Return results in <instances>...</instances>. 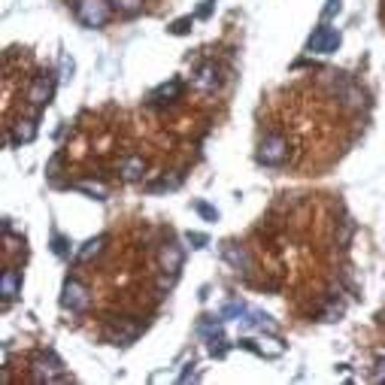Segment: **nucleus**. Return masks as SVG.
<instances>
[{"mask_svg":"<svg viewBox=\"0 0 385 385\" xmlns=\"http://www.w3.org/2000/svg\"><path fill=\"white\" fill-rule=\"evenodd\" d=\"M31 379L37 385H46V382H64V379H73V376L67 373L64 361L55 352H37L31 361Z\"/></svg>","mask_w":385,"mask_h":385,"instance_id":"nucleus-1","label":"nucleus"},{"mask_svg":"<svg viewBox=\"0 0 385 385\" xmlns=\"http://www.w3.org/2000/svg\"><path fill=\"white\" fill-rule=\"evenodd\" d=\"M143 331H146V322L119 315V319H109L104 325V340L109 346H131V343H137Z\"/></svg>","mask_w":385,"mask_h":385,"instance_id":"nucleus-2","label":"nucleus"},{"mask_svg":"<svg viewBox=\"0 0 385 385\" xmlns=\"http://www.w3.org/2000/svg\"><path fill=\"white\" fill-rule=\"evenodd\" d=\"M112 4L109 0H73V16L82 28H104L109 21Z\"/></svg>","mask_w":385,"mask_h":385,"instance_id":"nucleus-3","label":"nucleus"},{"mask_svg":"<svg viewBox=\"0 0 385 385\" xmlns=\"http://www.w3.org/2000/svg\"><path fill=\"white\" fill-rule=\"evenodd\" d=\"M288 161V140L282 134H267L258 143V164L264 167H282Z\"/></svg>","mask_w":385,"mask_h":385,"instance_id":"nucleus-4","label":"nucleus"},{"mask_svg":"<svg viewBox=\"0 0 385 385\" xmlns=\"http://www.w3.org/2000/svg\"><path fill=\"white\" fill-rule=\"evenodd\" d=\"M52 97H55V73L52 70H40L37 76H33L31 88H28V104L37 112H43L52 104Z\"/></svg>","mask_w":385,"mask_h":385,"instance_id":"nucleus-5","label":"nucleus"},{"mask_svg":"<svg viewBox=\"0 0 385 385\" xmlns=\"http://www.w3.org/2000/svg\"><path fill=\"white\" fill-rule=\"evenodd\" d=\"M340 43H343V33H340L337 28H331L327 21H322V25L310 33L307 52H313V55H334L340 49Z\"/></svg>","mask_w":385,"mask_h":385,"instance_id":"nucleus-6","label":"nucleus"},{"mask_svg":"<svg viewBox=\"0 0 385 385\" xmlns=\"http://www.w3.org/2000/svg\"><path fill=\"white\" fill-rule=\"evenodd\" d=\"M88 303H92V298H88V288L79 279H67L64 288H61V307L79 315V313L88 310Z\"/></svg>","mask_w":385,"mask_h":385,"instance_id":"nucleus-7","label":"nucleus"},{"mask_svg":"<svg viewBox=\"0 0 385 385\" xmlns=\"http://www.w3.org/2000/svg\"><path fill=\"white\" fill-rule=\"evenodd\" d=\"M222 85V79H219V67L216 61H203L195 73H191V88L200 94H212L216 88Z\"/></svg>","mask_w":385,"mask_h":385,"instance_id":"nucleus-8","label":"nucleus"},{"mask_svg":"<svg viewBox=\"0 0 385 385\" xmlns=\"http://www.w3.org/2000/svg\"><path fill=\"white\" fill-rule=\"evenodd\" d=\"M183 261H185V249L176 240H170L158 249V264H161L164 273H179V270H183Z\"/></svg>","mask_w":385,"mask_h":385,"instance_id":"nucleus-9","label":"nucleus"},{"mask_svg":"<svg viewBox=\"0 0 385 385\" xmlns=\"http://www.w3.org/2000/svg\"><path fill=\"white\" fill-rule=\"evenodd\" d=\"M183 92H185L183 79H170V82L158 85L155 92L149 94V104H152V107H170V104H176V100L183 97Z\"/></svg>","mask_w":385,"mask_h":385,"instance_id":"nucleus-10","label":"nucleus"},{"mask_svg":"<svg viewBox=\"0 0 385 385\" xmlns=\"http://www.w3.org/2000/svg\"><path fill=\"white\" fill-rule=\"evenodd\" d=\"M334 94L340 97V104L349 107V109H358L361 104H364V94H361L358 88L349 82L346 73H337V79H334Z\"/></svg>","mask_w":385,"mask_h":385,"instance_id":"nucleus-11","label":"nucleus"},{"mask_svg":"<svg viewBox=\"0 0 385 385\" xmlns=\"http://www.w3.org/2000/svg\"><path fill=\"white\" fill-rule=\"evenodd\" d=\"M18 294H21V273L16 267H6L4 276H0V300H4V307H9Z\"/></svg>","mask_w":385,"mask_h":385,"instance_id":"nucleus-12","label":"nucleus"},{"mask_svg":"<svg viewBox=\"0 0 385 385\" xmlns=\"http://www.w3.org/2000/svg\"><path fill=\"white\" fill-rule=\"evenodd\" d=\"M146 158L143 155H128V158H121V164H119V173L124 183H143L146 179Z\"/></svg>","mask_w":385,"mask_h":385,"instance_id":"nucleus-13","label":"nucleus"},{"mask_svg":"<svg viewBox=\"0 0 385 385\" xmlns=\"http://www.w3.org/2000/svg\"><path fill=\"white\" fill-rule=\"evenodd\" d=\"M197 334L207 340V346L219 343V340H224V319H222V315H200Z\"/></svg>","mask_w":385,"mask_h":385,"instance_id":"nucleus-14","label":"nucleus"},{"mask_svg":"<svg viewBox=\"0 0 385 385\" xmlns=\"http://www.w3.org/2000/svg\"><path fill=\"white\" fill-rule=\"evenodd\" d=\"M33 140H37V121L33 119H18L13 128H9V137H6L9 146H25Z\"/></svg>","mask_w":385,"mask_h":385,"instance_id":"nucleus-15","label":"nucleus"},{"mask_svg":"<svg viewBox=\"0 0 385 385\" xmlns=\"http://www.w3.org/2000/svg\"><path fill=\"white\" fill-rule=\"evenodd\" d=\"M222 255H224V261H228L231 267H237L240 273H249V270H252V258H249V252L243 246H237V243L228 240L222 246Z\"/></svg>","mask_w":385,"mask_h":385,"instance_id":"nucleus-16","label":"nucleus"},{"mask_svg":"<svg viewBox=\"0 0 385 385\" xmlns=\"http://www.w3.org/2000/svg\"><path fill=\"white\" fill-rule=\"evenodd\" d=\"M243 327H249V331H267V334H276V322L270 319L267 313H258V310H246L243 319H240Z\"/></svg>","mask_w":385,"mask_h":385,"instance_id":"nucleus-17","label":"nucleus"},{"mask_svg":"<svg viewBox=\"0 0 385 385\" xmlns=\"http://www.w3.org/2000/svg\"><path fill=\"white\" fill-rule=\"evenodd\" d=\"M107 243H109V237H107V234H97L94 240H88V243L76 252V261H92V258H97L100 252H104Z\"/></svg>","mask_w":385,"mask_h":385,"instance_id":"nucleus-18","label":"nucleus"},{"mask_svg":"<svg viewBox=\"0 0 385 385\" xmlns=\"http://www.w3.org/2000/svg\"><path fill=\"white\" fill-rule=\"evenodd\" d=\"M179 185H183V176L173 173V176H161V179H155V183H149L146 191H149V195H158V191H176Z\"/></svg>","mask_w":385,"mask_h":385,"instance_id":"nucleus-19","label":"nucleus"},{"mask_svg":"<svg viewBox=\"0 0 385 385\" xmlns=\"http://www.w3.org/2000/svg\"><path fill=\"white\" fill-rule=\"evenodd\" d=\"M73 188H76V191H82V195H88V197H94V200H107V195H109V188H107V185L92 183V179H82V183H76Z\"/></svg>","mask_w":385,"mask_h":385,"instance_id":"nucleus-20","label":"nucleus"},{"mask_svg":"<svg viewBox=\"0 0 385 385\" xmlns=\"http://www.w3.org/2000/svg\"><path fill=\"white\" fill-rule=\"evenodd\" d=\"M109 4H112V9H116L119 16H137L146 0H109Z\"/></svg>","mask_w":385,"mask_h":385,"instance_id":"nucleus-21","label":"nucleus"},{"mask_svg":"<svg viewBox=\"0 0 385 385\" xmlns=\"http://www.w3.org/2000/svg\"><path fill=\"white\" fill-rule=\"evenodd\" d=\"M191 28H195V16H183V18H176V21H170V33L173 37H185V33H191Z\"/></svg>","mask_w":385,"mask_h":385,"instance_id":"nucleus-22","label":"nucleus"},{"mask_svg":"<svg viewBox=\"0 0 385 385\" xmlns=\"http://www.w3.org/2000/svg\"><path fill=\"white\" fill-rule=\"evenodd\" d=\"M191 207H195V212H197L200 219H207V222H219V210H216V207H210L207 200H195Z\"/></svg>","mask_w":385,"mask_h":385,"instance_id":"nucleus-23","label":"nucleus"},{"mask_svg":"<svg viewBox=\"0 0 385 385\" xmlns=\"http://www.w3.org/2000/svg\"><path fill=\"white\" fill-rule=\"evenodd\" d=\"M249 307H246V303H240V300H231V303H224V307H222V319H243V313H246Z\"/></svg>","mask_w":385,"mask_h":385,"instance_id":"nucleus-24","label":"nucleus"},{"mask_svg":"<svg viewBox=\"0 0 385 385\" xmlns=\"http://www.w3.org/2000/svg\"><path fill=\"white\" fill-rule=\"evenodd\" d=\"M340 315H343V303H337V300L331 298V300H327V307L319 313V319H322V322H337Z\"/></svg>","mask_w":385,"mask_h":385,"instance_id":"nucleus-25","label":"nucleus"},{"mask_svg":"<svg viewBox=\"0 0 385 385\" xmlns=\"http://www.w3.org/2000/svg\"><path fill=\"white\" fill-rule=\"evenodd\" d=\"M67 246H70V240H64L61 234H52V252L58 255V258H67V255H70V249H67Z\"/></svg>","mask_w":385,"mask_h":385,"instance_id":"nucleus-26","label":"nucleus"},{"mask_svg":"<svg viewBox=\"0 0 385 385\" xmlns=\"http://www.w3.org/2000/svg\"><path fill=\"white\" fill-rule=\"evenodd\" d=\"M185 243H188L191 249H203V246L210 243V237H207V234H197V231H188V234H185Z\"/></svg>","mask_w":385,"mask_h":385,"instance_id":"nucleus-27","label":"nucleus"},{"mask_svg":"<svg viewBox=\"0 0 385 385\" xmlns=\"http://www.w3.org/2000/svg\"><path fill=\"white\" fill-rule=\"evenodd\" d=\"M343 13V0H327V6H325V13H322V18L327 21L331 16H340Z\"/></svg>","mask_w":385,"mask_h":385,"instance_id":"nucleus-28","label":"nucleus"},{"mask_svg":"<svg viewBox=\"0 0 385 385\" xmlns=\"http://www.w3.org/2000/svg\"><path fill=\"white\" fill-rule=\"evenodd\" d=\"M67 79H73V61L61 55V82H67Z\"/></svg>","mask_w":385,"mask_h":385,"instance_id":"nucleus-29","label":"nucleus"},{"mask_svg":"<svg viewBox=\"0 0 385 385\" xmlns=\"http://www.w3.org/2000/svg\"><path fill=\"white\" fill-rule=\"evenodd\" d=\"M212 4H216V0H203V6L197 9V18H210V13H212Z\"/></svg>","mask_w":385,"mask_h":385,"instance_id":"nucleus-30","label":"nucleus"},{"mask_svg":"<svg viewBox=\"0 0 385 385\" xmlns=\"http://www.w3.org/2000/svg\"><path fill=\"white\" fill-rule=\"evenodd\" d=\"M58 167H61V155H55L52 161H49V167H46V173H49V176H55V173H58Z\"/></svg>","mask_w":385,"mask_h":385,"instance_id":"nucleus-31","label":"nucleus"}]
</instances>
